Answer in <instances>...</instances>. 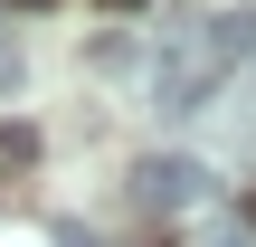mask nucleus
Listing matches in <instances>:
<instances>
[{
    "instance_id": "6",
    "label": "nucleus",
    "mask_w": 256,
    "mask_h": 247,
    "mask_svg": "<svg viewBox=\"0 0 256 247\" xmlns=\"http://www.w3.org/2000/svg\"><path fill=\"white\" fill-rule=\"evenodd\" d=\"M10 86H19V48H0V95H10Z\"/></svg>"
},
{
    "instance_id": "5",
    "label": "nucleus",
    "mask_w": 256,
    "mask_h": 247,
    "mask_svg": "<svg viewBox=\"0 0 256 247\" xmlns=\"http://www.w3.org/2000/svg\"><path fill=\"white\" fill-rule=\"evenodd\" d=\"M209 247H256V238L238 228V219H218V228H209Z\"/></svg>"
},
{
    "instance_id": "1",
    "label": "nucleus",
    "mask_w": 256,
    "mask_h": 247,
    "mask_svg": "<svg viewBox=\"0 0 256 247\" xmlns=\"http://www.w3.org/2000/svg\"><path fill=\"white\" fill-rule=\"evenodd\" d=\"M218 86H228V76H218V57H209V29H200V19L171 29L162 57H152V105H162V114H200Z\"/></svg>"
},
{
    "instance_id": "2",
    "label": "nucleus",
    "mask_w": 256,
    "mask_h": 247,
    "mask_svg": "<svg viewBox=\"0 0 256 247\" xmlns=\"http://www.w3.org/2000/svg\"><path fill=\"white\" fill-rule=\"evenodd\" d=\"M133 200H142L152 219H190V209H209V162L152 152V162H133Z\"/></svg>"
},
{
    "instance_id": "7",
    "label": "nucleus",
    "mask_w": 256,
    "mask_h": 247,
    "mask_svg": "<svg viewBox=\"0 0 256 247\" xmlns=\"http://www.w3.org/2000/svg\"><path fill=\"white\" fill-rule=\"evenodd\" d=\"M19 10H48V0H19Z\"/></svg>"
},
{
    "instance_id": "4",
    "label": "nucleus",
    "mask_w": 256,
    "mask_h": 247,
    "mask_svg": "<svg viewBox=\"0 0 256 247\" xmlns=\"http://www.w3.org/2000/svg\"><path fill=\"white\" fill-rule=\"evenodd\" d=\"M57 247H104L95 228H76V219H57Z\"/></svg>"
},
{
    "instance_id": "8",
    "label": "nucleus",
    "mask_w": 256,
    "mask_h": 247,
    "mask_svg": "<svg viewBox=\"0 0 256 247\" xmlns=\"http://www.w3.org/2000/svg\"><path fill=\"white\" fill-rule=\"evenodd\" d=\"M114 10H133V0H114Z\"/></svg>"
},
{
    "instance_id": "3",
    "label": "nucleus",
    "mask_w": 256,
    "mask_h": 247,
    "mask_svg": "<svg viewBox=\"0 0 256 247\" xmlns=\"http://www.w3.org/2000/svg\"><path fill=\"white\" fill-rule=\"evenodd\" d=\"M200 29H209V57H218V76L256 67V10H209Z\"/></svg>"
}]
</instances>
